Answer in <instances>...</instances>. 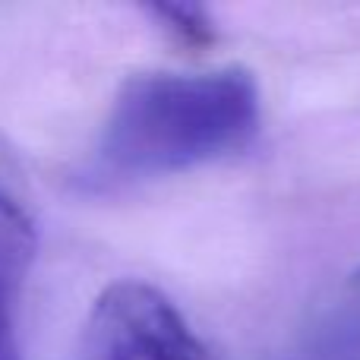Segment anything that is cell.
Segmentation results:
<instances>
[{
	"label": "cell",
	"mask_w": 360,
	"mask_h": 360,
	"mask_svg": "<svg viewBox=\"0 0 360 360\" xmlns=\"http://www.w3.org/2000/svg\"><path fill=\"white\" fill-rule=\"evenodd\" d=\"M357 278H360V275H357Z\"/></svg>",
	"instance_id": "5"
},
{
	"label": "cell",
	"mask_w": 360,
	"mask_h": 360,
	"mask_svg": "<svg viewBox=\"0 0 360 360\" xmlns=\"http://www.w3.org/2000/svg\"><path fill=\"white\" fill-rule=\"evenodd\" d=\"M158 19L165 22V29L174 32L177 38H184V41L196 44V48H202V44H209L212 38H215V29H212V19L209 13L202 10V6H177V4H165V6H155Z\"/></svg>",
	"instance_id": "4"
},
{
	"label": "cell",
	"mask_w": 360,
	"mask_h": 360,
	"mask_svg": "<svg viewBox=\"0 0 360 360\" xmlns=\"http://www.w3.org/2000/svg\"><path fill=\"white\" fill-rule=\"evenodd\" d=\"M262 124L243 67L152 70L117 89L82 180L92 190L202 168L247 149Z\"/></svg>",
	"instance_id": "1"
},
{
	"label": "cell",
	"mask_w": 360,
	"mask_h": 360,
	"mask_svg": "<svg viewBox=\"0 0 360 360\" xmlns=\"http://www.w3.org/2000/svg\"><path fill=\"white\" fill-rule=\"evenodd\" d=\"M32 259H35V224L22 205L0 186V360H22L16 310Z\"/></svg>",
	"instance_id": "3"
},
{
	"label": "cell",
	"mask_w": 360,
	"mask_h": 360,
	"mask_svg": "<svg viewBox=\"0 0 360 360\" xmlns=\"http://www.w3.org/2000/svg\"><path fill=\"white\" fill-rule=\"evenodd\" d=\"M79 360H215L165 291L136 278L108 285L82 326Z\"/></svg>",
	"instance_id": "2"
}]
</instances>
